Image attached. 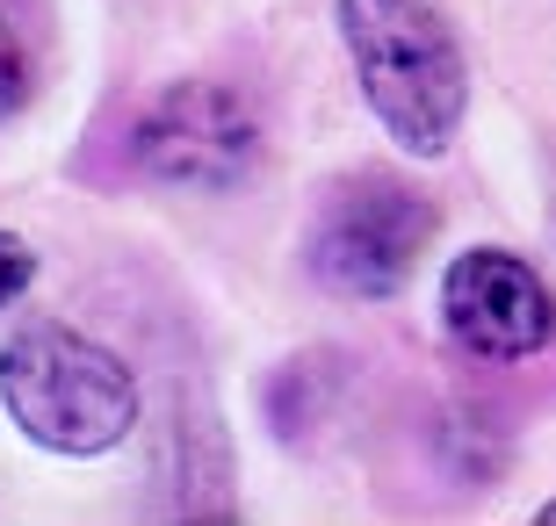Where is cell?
Returning <instances> with one entry per match:
<instances>
[{
	"label": "cell",
	"mask_w": 556,
	"mask_h": 526,
	"mask_svg": "<svg viewBox=\"0 0 556 526\" xmlns=\"http://www.w3.org/2000/svg\"><path fill=\"white\" fill-rule=\"evenodd\" d=\"M362 102L413 159H441L470 108V65L433 0H340Z\"/></svg>",
	"instance_id": "1"
},
{
	"label": "cell",
	"mask_w": 556,
	"mask_h": 526,
	"mask_svg": "<svg viewBox=\"0 0 556 526\" xmlns=\"http://www.w3.org/2000/svg\"><path fill=\"white\" fill-rule=\"evenodd\" d=\"M0 405L43 454H109L138 425V375L73 324L29 318L0 346Z\"/></svg>",
	"instance_id": "2"
},
{
	"label": "cell",
	"mask_w": 556,
	"mask_h": 526,
	"mask_svg": "<svg viewBox=\"0 0 556 526\" xmlns=\"http://www.w3.org/2000/svg\"><path fill=\"white\" fill-rule=\"evenodd\" d=\"M433 223L441 209L419 188L391 181V174H354L332 188L311 223V274L348 304H383L413 282L419 253L433 245Z\"/></svg>",
	"instance_id": "3"
},
{
	"label": "cell",
	"mask_w": 556,
	"mask_h": 526,
	"mask_svg": "<svg viewBox=\"0 0 556 526\" xmlns=\"http://www.w3.org/2000/svg\"><path fill=\"white\" fill-rule=\"evenodd\" d=\"M130 166L160 188L225 195L261 166V116L225 80H174L130 123Z\"/></svg>",
	"instance_id": "4"
},
{
	"label": "cell",
	"mask_w": 556,
	"mask_h": 526,
	"mask_svg": "<svg viewBox=\"0 0 556 526\" xmlns=\"http://www.w3.org/2000/svg\"><path fill=\"white\" fill-rule=\"evenodd\" d=\"M441 324L477 361H528L556 339V304L535 267L506 245H470L441 274Z\"/></svg>",
	"instance_id": "5"
},
{
	"label": "cell",
	"mask_w": 556,
	"mask_h": 526,
	"mask_svg": "<svg viewBox=\"0 0 556 526\" xmlns=\"http://www.w3.org/2000/svg\"><path fill=\"white\" fill-rule=\"evenodd\" d=\"M29 102V43L15 29V8L0 0V116H15Z\"/></svg>",
	"instance_id": "6"
},
{
	"label": "cell",
	"mask_w": 556,
	"mask_h": 526,
	"mask_svg": "<svg viewBox=\"0 0 556 526\" xmlns=\"http://www.w3.org/2000/svg\"><path fill=\"white\" fill-rule=\"evenodd\" d=\"M37 282V253H29V245L15 239V231H0V310L15 304L22 288Z\"/></svg>",
	"instance_id": "7"
},
{
	"label": "cell",
	"mask_w": 556,
	"mask_h": 526,
	"mask_svg": "<svg viewBox=\"0 0 556 526\" xmlns=\"http://www.w3.org/2000/svg\"><path fill=\"white\" fill-rule=\"evenodd\" d=\"M542 526H556V498H549V505H542Z\"/></svg>",
	"instance_id": "8"
}]
</instances>
